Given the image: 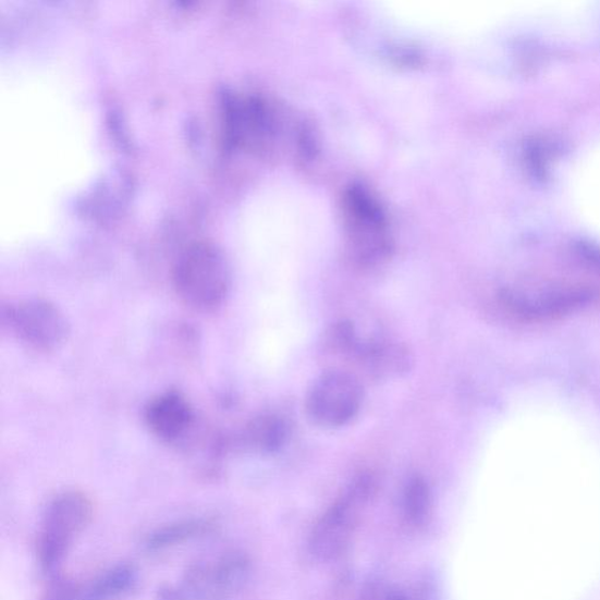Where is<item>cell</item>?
<instances>
[{
	"instance_id": "1",
	"label": "cell",
	"mask_w": 600,
	"mask_h": 600,
	"mask_svg": "<svg viewBox=\"0 0 600 600\" xmlns=\"http://www.w3.org/2000/svg\"><path fill=\"white\" fill-rule=\"evenodd\" d=\"M179 299L196 313L218 311L232 289L226 260L217 246L196 243L182 253L173 270Z\"/></svg>"
},
{
	"instance_id": "2",
	"label": "cell",
	"mask_w": 600,
	"mask_h": 600,
	"mask_svg": "<svg viewBox=\"0 0 600 600\" xmlns=\"http://www.w3.org/2000/svg\"><path fill=\"white\" fill-rule=\"evenodd\" d=\"M348 254L363 269L381 266L392 253L387 217L377 199L366 189L353 186L344 197Z\"/></svg>"
},
{
	"instance_id": "3",
	"label": "cell",
	"mask_w": 600,
	"mask_h": 600,
	"mask_svg": "<svg viewBox=\"0 0 600 600\" xmlns=\"http://www.w3.org/2000/svg\"><path fill=\"white\" fill-rule=\"evenodd\" d=\"M94 516V502L81 490L60 492L46 506L37 540L44 572H52L64 560L75 538Z\"/></svg>"
},
{
	"instance_id": "4",
	"label": "cell",
	"mask_w": 600,
	"mask_h": 600,
	"mask_svg": "<svg viewBox=\"0 0 600 600\" xmlns=\"http://www.w3.org/2000/svg\"><path fill=\"white\" fill-rule=\"evenodd\" d=\"M363 402V381L343 369L329 368L307 392L305 411L314 425L335 429L355 419Z\"/></svg>"
},
{
	"instance_id": "5",
	"label": "cell",
	"mask_w": 600,
	"mask_h": 600,
	"mask_svg": "<svg viewBox=\"0 0 600 600\" xmlns=\"http://www.w3.org/2000/svg\"><path fill=\"white\" fill-rule=\"evenodd\" d=\"M3 320L17 340L36 352L50 353L68 342L70 322L51 301L27 299L10 305Z\"/></svg>"
},
{
	"instance_id": "6",
	"label": "cell",
	"mask_w": 600,
	"mask_h": 600,
	"mask_svg": "<svg viewBox=\"0 0 600 600\" xmlns=\"http://www.w3.org/2000/svg\"><path fill=\"white\" fill-rule=\"evenodd\" d=\"M374 489V480L369 476H363L322 515L311 534L309 543L316 559H332L345 547L358 525Z\"/></svg>"
},
{
	"instance_id": "7",
	"label": "cell",
	"mask_w": 600,
	"mask_h": 600,
	"mask_svg": "<svg viewBox=\"0 0 600 600\" xmlns=\"http://www.w3.org/2000/svg\"><path fill=\"white\" fill-rule=\"evenodd\" d=\"M248 576L249 563L240 555L198 563L180 587L162 590L160 600H228L244 587Z\"/></svg>"
},
{
	"instance_id": "8",
	"label": "cell",
	"mask_w": 600,
	"mask_h": 600,
	"mask_svg": "<svg viewBox=\"0 0 600 600\" xmlns=\"http://www.w3.org/2000/svg\"><path fill=\"white\" fill-rule=\"evenodd\" d=\"M501 303L507 313L527 321H548L586 309L597 292L586 286H563L528 292L505 290Z\"/></svg>"
},
{
	"instance_id": "9",
	"label": "cell",
	"mask_w": 600,
	"mask_h": 600,
	"mask_svg": "<svg viewBox=\"0 0 600 600\" xmlns=\"http://www.w3.org/2000/svg\"><path fill=\"white\" fill-rule=\"evenodd\" d=\"M151 434L163 442L176 443L188 437L195 425V412L188 399L176 391L152 397L145 409Z\"/></svg>"
},
{
	"instance_id": "10",
	"label": "cell",
	"mask_w": 600,
	"mask_h": 600,
	"mask_svg": "<svg viewBox=\"0 0 600 600\" xmlns=\"http://www.w3.org/2000/svg\"><path fill=\"white\" fill-rule=\"evenodd\" d=\"M413 360L412 352L402 343L363 341L352 374L360 380L389 381L408 374Z\"/></svg>"
},
{
	"instance_id": "11",
	"label": "cell",
	"mask_w": 600,
	"mask_h": 600,
	"mask_svg": "<svg viewBox=\"0 0 600 600\" xmlns=\"http://www.w3.org/2000/svg\"><path fill=\"white\" fill-rule=\"evenodd\" d=\"M287 434L284 419L275 414H264L246 425L243 441L252 451L269 454L283 448Z\"/></svg>"
},
{
	"instance_id": "12",
	"label": "cell",
	"mask_w": 600,
	"mask_h": 600,
	"mask_svg": "<svg viewBox=\"0 0 600 600\" xmlns=\"http://www.w3.org/2000/svg\"><path fill=\"white\" fill-rule=\"evenodd\" d=\"M137 572L131 564H119L82 589L78 600H120L135 587Z\"/></svg>"
},
{
	"instance_id": "13",
	"label": "cell",
	"mask_w": 600,
	"mask_h": 600,
	"mask_svg": "<svg viewBox=\"0 0 600 600\" xmlns=\"http://www.w3.org/2000/svg\"><path fill=\"white\" fill-rule=\"evenodd\" d=\"M210 527V523L205 519L176 522L173 523V525L159 528L149 535L146 541V548L150 551L172 548L191 540L193 537L206 534Z\"/></svg>"
},
{
	"instance_id": "14",
	"label": "cell",
	"mask_w": 600,
	"mask_h": 600,
	"mask_svg": "<svg viewBox=\"0 0 600 600\" xmlns=\"http://www.w3.org/2000/svg\"><path fill=\"white\" fill-rule=\"evenodd\" d=\"M432 507V495L427 482L420 476H414L404 491V512L413 527H421L427 522Z\"/></svg>"
},
{
	"instance_id": "15",
	"label": "cell",
	"mask_w": 600,
	"mask_h": 600,
	"mask_svg": "<svg viewBox=\"0 0 600 600\" xmlns=\"http://www.w3.org/2000/svg\"><path fill=\"white\" fill-rule=\"evenodd\" d=\"M82 588L66 579H57L42 600H78Z\"/></svg>"
},
{
	"instance_id": "16",
	"label": "cell",
	"mask_w": 600,
	"mask_h": 600,
	"mask_svg": "<svg viewBox=\"0 0 600 600\" xmlns=\"http://www.w3.org/2000/svg\"><path fill=\"white\" fill-rule=\"evenodd\" d=\"M576 252L587 264L600 270V246L592 243L579 242L576 245Z\"/></svg>"
},
{
	"instance_id": "17",
	"label": "cell",
	"mask_w": 600,
	"mask_h": 600,
	"mask_svg": "<svg viewBox=\"0 0 600 600\" xmlns=\"http://www.w3.org/2000/svg\"><path fill=\"white\" fill-rule=\"evenodd\" d=\"M382 600H406L403 596L389 593L382 597Z\"/></svg>"
}]
</instances>
